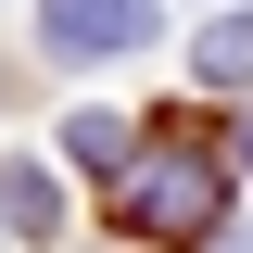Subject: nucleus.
<instances>
[{
	"instance_id": "obj_3",
	"label": "nucleus",
	"mask_w": 253,
	"mask_h": 253,
	"mask_svg": "<svg viewBox=\"0 0 253 253\" xmlns=\"http://www.w3.org/2000/svg\"><path fill=\"white\" fill-rule=\"evenodd\" d=\"M190 63H203V89H241L253 101V13H215V26L190 38Z\"/></svg>"
},
{
	"instance_id": "obj_5",
	"label": "nucleus",
	"mask_w": 253,
	"mask_h": 253,
	"mask_svg": "<svg viewBox=\"0 0 253 253\" xmlns=\"http://www.w3.org/2000/svg\"><path fill=\"white\" fill-rule=\"evenodd\" d=\"M63 152H76V165H126V126H114V114H76V126H63Z\"/></svg>"
},
{
	"instance_id": "obj_7",
	"label": "nucleus",
	"mask_w": 253,
	"mask_h": 253,
	"mask_svg": "<svg viewBox=\"0 0 253 253\" xmlns=\"http://www.w3.org/2000/svg\"><path fill=\"white\" fill-rule=\"evenodd\" d=\"M241 253H253V241H241Z\"/></svg>"
},
{
	"instance_id": "obj_2",
	"label": "nucleus",
	"mask_w": 253,
	"mask_h": 253,
	"mask_svg": "<svg viewBox=\"0 0 253 253\" xmlns=\"http://www.w3.org/2000/svg\"><path fill=\"white\" fill-rule=\"evenodd\" d=\"M38 38L63 63H101V51H139L152 38V0H38Z\"/></svg>"
},
{
	"instance_id": "obj_6",
	"label": "nucleus",
	"mask_w": 253,
	"mask_h": 253,
	"mask_svg": "<svg viewBox=\"0 0 253 253\" xmlns=\"http://www.w3.org/2000/svg\"><path fill=\"white\" fill-rule=\"evenodd\" d=\"M241 152H253V139H241Z\"/></svg>"
},
{
	"instance_id": "obj_1",
	"label": "nucleus",
	"mask_w": 253,
	"mask_h": 253,
	"mask_svg": "<svg viewBox=\"0 0 253 253\" xmlns=\"http://www.w3.org/2000/svg\"><path fill=\"white\" fill-rule=\"evenodd\" d=\"M215 203H228V177H215L203 139H152L139 177H126V228L139 241H190V228H215Z\"/></svg>"
},
{
	"instance_id": "obj_4",
	"label": "nucleus",
	"mask_w": 253,
	"mask_h": 253,
	"mask_svg": "<svg viewBox=\"0 0 253 253\" xmlns=\"http://www.w3.org/2000/svg\"><path fill=\"white\" fill-rule=\"evenodd\" d=\"M0 215H13V228H63V190H51V165H0Z\"/></svg>"
}]
</instances>
